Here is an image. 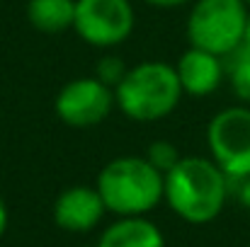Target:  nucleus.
<instances>
[{
	"mask_svg": "<svg viewBox=\"0 0 250 247\" xmlns=\"http://www.w3.org/2000/svg\"><path fill=\"white\" fill-rule=\"evenodd\" d=\"M117 109L114 87L95 76L68 80L54 97V114L71 129H90L109 119Z\"/></svg>",
	"mask_w": 250,
	"mask_h": 247,
	"instance_id": "obj_7",
	"label": "nucleus"
},
{
	"mask_svg": "<svg viewBox=\"0 0 250 247\" xmlns=\"http://www.w3.org/2000/svg\"><path fill=\"white\" fill-rule=\"evenodd\" d=\"M136 29L131 0H76L73 32L92 49H117Z\"/></svg>",
	"mask_w": 250,
	"mask_h": 247,
	"instance_id": "obj_6",
	"label": "nucleus"
},
{
	"mask_svg": "<svg viewBox=\"0 0 250 247\" xmlns=\"http://www.w3.org/2000/svg\"><path fill=\"white\" fill-rule=\"evenodd\" d=\"M207 151L229 179L250 177V104H231L207 124Z\"/></svg>",
	"mask_w": 250,
	"mask_h": 247,
	"instance_id": "obj_5",
	"label": "nucleus"
},
{
	"mask_svg": "<svg viewBox=\"0 0 250 247\" xmlns=\"http://www.w3.org/2000/svg\"><path fill=\"white\" fill-rule=\"evenodd\" d=\"M241 49L250 54V15H248V24H246V37H243V46H241Z\"/></svg>",
	"mask_w": 250,
	"mask_h": 247,
	"instance_id": "obj_18",
	"label": "nucleus"
},
{
	"mask_svg": "<svg viewBox=\"0 0 250 247\" xmlns=\"http://www.w3.org/2000/svg\"><path fill=\"white\" fill-rule=\"evenodd\" d=\"M180 158H182L180 148H177L175 143H170V141H163V138L151 141L148 148H146V160L153 165L156 170H161L163 174L180 163Z\"/></svg>",
	"mask_w": 250,
	"mask_h": 247,
	"instance_id": "obj_13",
	"label": "nucleus"
},
{
	"mask_svg": "<svg viewBox=\"0 0 250 247\" xmlns=\"http://www.w3.org/2000/svg\"><path fill=\"white\" fill-rule=\"evenodd\" d=\"M229 66H226V80L231 85L236 99L241 104H250V54L238 49L233 56H229Z\"/></svg>",
	"mask_w": 250,
	"mask_h": 247,
	"instance_id": "obj_12",
	"label": "nucleus"
},
{
	"mask_svg": "<svg viewBox=\"0 0 250 247\" xmlns=\"http://www.w3.org/2000/svg\"><path fill=\"white\" fill-rule=\"evenodd\" d=\"M151 7H161V10H172V7H180V5H187L192 0H141Z\"/></svg>",
	"mask_w": 250,
	"mask_h": 247,
	"instance_id": "obj_16",
	"label": "nucleus"
},
{
	"mask_svg": "<svg viewBox=\"0 0 250 247\" xmlns=\"http://www.w3.org/2000/svg\"><path fill=\"white\" fill-rule=\"evenodd\" d=\"M163 179L166 174L148 163L146 155H119L100 170L95 187L107 213L148 216L163 204Z\"/></svg>",
	"mask_w": 250,
	"mask_h": 247,
	"instance_id": "obj_3",
	"label": "nucleus"
},
{
	"mask_svg": "<svg viewBox=\"0 0 250 247\" xmlns=\"http://www.w3.org/2000/svg\"><path fill=\"white\" fill-rule=\"evenodd\" d=\"M27 19L42 34L68 32L76 19V0H27Z\"/></svg>",
	"mask_w": 250,
	"mask_h": 247,
	"instance_id": "obj_11",
	"label": "nucleus"
},
{
	"mask_svg": "<svg viewBox=\"0 0 250 247\" xmlns=\"http://www.w3.org/2000/svg\"><path fill=\"white\" fill-rule=\"evenodd\" d=\"M107 209L97 187L76 184L63 189L51 206L54 223L66 233H90L100 226Z\"/></svg>",
	"mask_w": 250,
	"mask_h": 247,
	"instance_id": "obj_8",
	"label": "nucleus"
},
{
	"mask_svg": "<svg viewBox=\"0 0 250 247\" xmlns=\"http://www.w3.org/2000/svg\"><path fill=\"white\" fill-rule=\"evenodd\" d=\"M126 71H129V66H126L119 56L104 54L102 58H97L92 76H95L97 80H102L104 85H109V87H117V85L122 82V78L126 76Z\"/></svg>",
	"mask_w": 250,
	"mask_h": 247,
	"instance_id": "obj_14",
	"label": "nucleus"
},
{
	"mask_svg": "<svg viewBox=\"0 0 250 247\" xmlns=\"http://www.w3.org/2000/svg\"><path fill=\"white\" fill-rule=\"evenodd\" d=\"M7 223H10L7 204H5V199L0 196V240H2V235H5V230H7Z\"/></svg>",
	"mask_w": 250,
	"mask_h": 247,
	"instance_id": "obj_17",
	"label": "nucleus"
},
{
	"mask_svg": "<svg viewBox=\"0 0 250 247\" xmlns=\"http://www.w3.org/2000/svg\"><path fill=\"white\" fill-rule=\"evenodd\" d=\"M231 199V179L209 155H182L166 172L163 201L189 226H207L221 216Z\"/></svg>",
	"mask_w": 250,
	"mask_h": 247,
	"instance_id": "obj_1",
	"label": "nucleus"
},
{
	"mask_svg": "<svg viewBox=\"0 0 250 247\" xmlns=\"http://www.w3.org/2000/svg\"><path fill=\"white\" fill-rule=\"evenodd\" d=\"M248 15L250 7L243 0H192L185 22L187 41L229 58L243 46Z\"/></svg>",
	"mask_w": 250,
	"mask_h": 247,
	"instance_id": "obj_4",
	"label": "nucleus"
},
{
	"mask_svg": "<svg viewBox=\"0 0 250 247\" xmlns=\"http://www.w3.org/2000/svg\"><path fill=\"white\" fill-rule=\"evenodd\" d=\"M95 247H166V235L148 216H117Z\"/></svg>",
	"mask_w": 250,
	"mask_h": 247,
	"instance_id": "obj_10",
	"label": "nucleus"
},
{
	"mask_svg": "<svg viewBox=\"0 0 250 247\" xmlns=\"http://www.w3.org/2000/svg\"><path fill=\"white\" fill-rule=\"evenodd\" d=\"M248 247H250V245H248Z\"/></svg>",
	"mask_w": 250,
	"mask_h": 247,
	"instance_id": "obj_20",
	"label": "nucleus"
},
{
	"mask_svg": "<svg viewBox=\"0 0 250 247\" xmlns=\"http://www.w3.org/2000/svg\"><path fill=\"white\" fill-rule=\"evenodd\" d=\"M175 71L185 97H209L226 80L224 58L197 46H187V51L177 58Z\"/></svg>",
	"mask_w": 250,
	"mask_h": 247,
	"instance_id": "obj_9",
	"label": "nucleus"
},
{
	"mask_svg": "<svg viewBox=\"0 0 250 247\" xmlns=\"http://www.w3.org/2000/svg\"><path fill=\"white\" fill-rule=\"evenodd\" d=\"M243 2H246V5H248V7H250V0H243Z\"/></svg>",
	"mask_w": 250,
	"mask_h": 247,
	"instance_id": "obj_19",
	"label": "nucleus"
},
{
	"mask_svg": "<svg viewBox=\"0 0 250 247\" xmlns=\"http://www.w3.org/2000/svg\"><path fill=\"white\" fill-rule=\"evenodd\" d=\"M231 196L241 206H246L250 211V177H236V179H231Z\"/></svg>",
	"mask_w": 250,
	"mask_h": 247,
	"instance_id": "obj_15",
	"label": "nucleus"
},
{
	"mask_svg": "<svg viewBox=\"0 0 250 247\" xmlns=\"http://www.w3.org/2000/svg\"><path fill=\"white\" fill-rule=\"evenodd\" d=\"M185 92L172 63L141 61L129 66L126 76L114 87L117 109L139 124H153L167 119L182 102Z\"/></svg>",
	"mask_w": 250,
	"mask_h": 247,
	"instance_id": "obj_2",
	"label": "nucleus"
}]
</instances>
